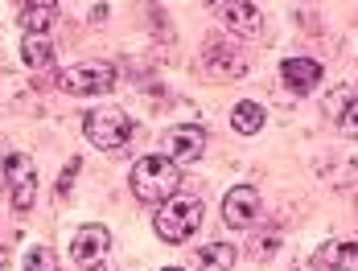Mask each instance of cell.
Masks as SVG:
<instances>
[{"label":"cell","instance_id":"9c48e42d","mask_svg":"<svg viewBox=\"0 0 358 271\" xmlns=\"http://www.w3.org/2000/svg\"><path fill=\"white\" fill-rule=\"evenodd\" d=\"M111 247V235L108 226H83L71 242V259L78 268H95V263H103V255H108Z\"/></svg>","mask_w":358,"mask_h":271},{"label":"cell","instance_id":"2e32d148","mask_svg":"<svg viewBox=\"0 0 358 271\" xmlns=\"http://www.w3.org/2000/svg\"><path fill=\"white\" fill-rule=\"evenodd\" d=\"M231 124H235V132L255 136L259 128H264V107H259V103H251V99L235 103V107H231Z\"/></svg>","mask_w":358,"mask_h":271},{"label":"cell","instance_id":"30bf717a","mask_svg":"<svg viewBox=\"0 0 358 271\" xmlns=\"http://www.w3.org/2000/svg\"><path fill=\"white\" fill-rule=\"evenodd\" d=\"M218 17L235 29V34L243 37H255L264 29V13H259V4H251V0H231V4H210Z\"/></svg>","mask_w":358,"mask_h":271},{"label":"cell","instance_id":"5bb4252c","mask_svg":"<svg viewBox=\"0 0 358 271\" xmlns=\"http://www.w3.org/2000/svg\"><path fill=\"white\" fill-rule=\"evenodd\" d=\"M235 259H239V251L231 242H206L198 251V271H231Z\"/></svg>","mask_w":358,"mask_h":271},{"label":"cell","instance_id":"8fae6325","mask_svg":"<svg viewBox=\"0 0 358 271\" xmlns=\"http://www.w3.org/2000/svg\"><path fill=\"white\" fill-rule=\"evenodd\" d=\"M280 78H285L288 91L309 95L317 87V78H322V62H313V58H288L285 66H280Z\"/></svg>","mask_w":358,"mask_h":271},{"label":"cell","instance_id":"3957f363","mask_svg":"<svg viewBox=\"0 0 358 271\" xmlns=\"http://www.w3.org/2000/svg\"><path fill=\"white\" fill-rule=\"evenodd\" d=\"M83 132H87V140H91L95 148L115 152V148L128 144V136H132V119H128V111H120V107H99V111H87Z\"/></svg>","mask_w":358,"mask_h":271},{"label":"cell","instance_id":"8992f818","mask_svg":"<svg viewBox=\"0 0 358 271\" xmlns=\"http://www.w3.org/2000/svg\"><path fill=\"white\" fill-rule=\"evenodd\" d=\"M264 218V205H259V193L251 185H235L227 198H222V222L231 230H251L255 222Z\"/></svg>","mask_w":358,"mask_h":271},{"label":"cell","instance_id":"5b68a950","mask_svg":"<svg viewBox=\"0 0 358 271\" xmlns=\"http://www.w3.org/2000/svg\"><path fill=\"white\" fill-rule=\"evenodd\" d=\"M4 185H8V202L13 210H29L37 198V169L34 161L25 156V152H13L8 161H4Z\"/></svg>","mask_w":358,"mask_h":271},{"label":"cell","instance_id":"7c38bea8","mask_svg":"<svg viewBox=\"0 0 358 271\" xmlns=\"http://www.w3.org/2000/svg\"><path fill=\"white\" fill-rule=\"evenodd\" d=\"M317 268H325V271H358V238L322 247V251H317Z\"/></svg>","mask_w":358,"mask_h":271},{"label":"cell","instance_id":"277c9868","mask_svg":"<svg viewBox=\"0 0 358 271\" xmlns=\"http://www.w3.org/2000/svg\"><path fill=\"white\" fill-rule=\"evenodd\" d=\"M111 87H115V66L111 62H78V66H66L58 74V91L78 95V99L108 95Z\"/></svg>","mask_w":358,"mask_h":271},{"label":"cell","instance_id":"4fadbf2b","mask_svg":"<svg viewBox=\"0 0 358 271\" xmlns=\"http://www.w3.org/2000/svg\"><path fill=\"white\" fill-rule=\"evenodd\" d=\"M58 13H62V4H54V0L21 4V29H25V34H45V29L58 21Z\"/></svg>","mask_w":358,"mask_h":271},{"label":"cell","instance_id":"6da1fadb","mask_svg":"<svg viewBox=\"0 0 358 271\" xmlns=\"http://www.w3.org/2000/svg\"><path fill=\"white\" fill-rule=\"evenodd\" d=\"M181 189V169L165 156H141L132 165V193L144 205H165L169 198H178Z\"/></svg>","mask_w":358,"mask_h":271},{"label":"cell","instance_id":"603a6c76","mask_svg":"<svg viewBox=\"0 0 358 271\" xmlns=\"http://www.w3.org/2000/svg\"><path fill=\"white\" fill-rule=\"evenodd\" d=\"M165 271H181V268H165Z\"/></svg>","mask_w":358,"mask_h":271},{"label":"cell","instance_id":"ffe728a7","mask_svg":"<svg viewBox=\"0 0 358 271\" xmlns=\"http://www.w3.org/2000/svg\"><path fill=\"white\" fill-rule=\"evenodd\" d=\"M83 169V161H78V156H74L71 165H66V169H62V177H58V189H54V193H58V202H62V198H71V185H74V173Z\"/></svg>","mask_w":358,"mask_h":271},{"label":"cell","instance_id":"7a4b0ae2","mask_svg":"<svg viewBox=\"0 0 358 271\" xmlns=\"http://www.w3.org/2000/svg\"><path fill=\"white\" fill-rule=\"evenodd\" d=\"M198 226H202V202L198 198H169L157 210V218H152V230L165 238L169 247H181Z\"/></svg>","mask_w":358,"mask_h":271},{"label":"cell","instance_id":"ac0fdd59","mask_svg":"<svg viewBox=\"0 0 358 271\" xmlns=\"http://www.w3.org/2000/svg\"><path fill=\"white\" fill-rule=\"evenodd\" d=\"M355 99H358L355 87H338V91H329V99H325V115L338 124V119H342V111H346V107H350Z\"/></svg>","mask_w":358,"mask_h":271},{"label":"cell","instance_id":"ba28073f","mask_svg":"<svg viewBox=\"0 0 358 271\" xmlns=\"http://www.w3.org/2000/svg\"><path fill=\"white\" fill-rule=\"evenodd\" d=\"M165 161H173V165H189V161H198L202 152H206V132L198 128V124H181V128H169L165 132Z\"/></svg>","mask_w":358,"mask_h":271},{"label":"cell","instance_id":"9a60e30c","mask_svg":"<svg viewBox=\"0 0 358 271\" xmlns=\"http://www.w3.org/2000/svg\"><path fill=\"white\" fill-rule=\"evenodd\" d=\"M21 58H25V66H50L54 62V37L50 34H25V41H21Z\"/></svg>","mask_w":358,"mask_h":271},{"label":"cell","instance_id":"e0dca14e","mask_svg":"<svg viewBox=\"0 0 358 271\" xmlns=\"http://www.w3.org/2000/svg\"><path fill=\"white\" fill-rule=\"evenodd\" d=\"M25 271H62L58 251H54V247H34V251L25 255Z\"/></svg>","mask_w":358,"mask_h":271},{"label":"cell","instance_id":"7402d4cb","mask_svg":"<svg viewBox=\"0 0 358 271\" xmlns=\"http://www.w3.org/2000/svg\"><path fill=\"white\" fill-rule=\"evenodd\" d=\"M0 189H4V161H0Z\"/></svg>","mask_w":358,"mask_h":271},{"label":"cell","instance_id":"d6986e66","mask_svg":"<svg viewBox=\"0 0 358 271\" xmlns=\"http://www.w3.org/2000/svg\"><path fill=\"white\" fill-rule=\"evenodd\" d=\"M338 128H342V136L346 140H358V99L342 111V119H338Z\"/></svg>","mask_w":358,"mask_h":271},{"label":"cell","instance_id":"44dd1931","mask_svg":"<svg viewBox=\"0 0 358 271\" xmlns=\"http://www.w3.org/2000/svg\"><path fill=\"white\" fill-rule=\"evenodd\" d=\"M8 268V247H0V271Z\"/></svg>","mask_w":358,"mask_h":271},{"label":"cell","instance_id":"52a82bcc","mask_svg":"<svg viewBox=\"0 0 358 271\" xmlns=\"http://www.w3.org/2000/svg\"><path fill=\"white\" fill-rule=\"evenodd\" d=\"M202 66L210 70L215 78H243V74H248V58H243L227 37H206V45H202Z\"/></svg>","mask_w":358,"mask_h":271}]
</instances>
